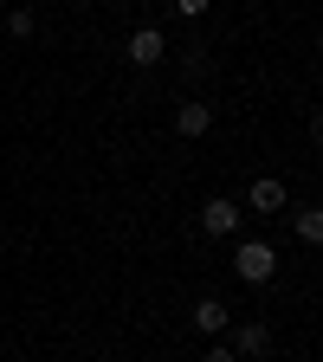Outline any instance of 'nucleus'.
Wrapping results in <instances>:
<instances>
[{
    "label": "nucleus",
    "mask_w": 323,
    "mask_h": 362,
    "mask_svg": "<svg viewBox=\"0 0 323 362\" xmlns=\"http://www.w3.org/2000/svg\"><path fill=\"white\" fill-rule=\"evenodd\" d=\"M233 272L246 285H265L271 272H278V246H265V240H240V252H233Z\"/></svg>",
    "instance_id": "f257e3e1"
},
{
    "label": "nucleus",
    "mask_w": 323,
    "mask_h": 362,
    "mask_svg": "<svg viewBox=\"0 0 323 362\" xmlns=\"http://www.w3.org/2000/svg\"><path fill=\"white\" fill-rule=\"evenodd\" d=\"M233 356H271V324H259V317H246V324H233Z\"/></svg>",
    "instance_id": "f03ea898"
},
{
    "label": "nucleus",
    "mask_w": 323,
    "mask_h": 362,
    "mask_svg": "<svg viewBox=\"0 0 323 362\" xmlns=\"http://www.w3.org/2000/svg\"><path fill=\"white\" fill-rule=\"evenodd\" d=\"M201 233H213V240L240 233V201H207L201 207Z\"/></svg>",
    "instance_id": "7ed1b4c3"
},
{
    "label": "nucleus",
    "mask_w": 323,
    "mask_h": 362,
    "mask_svg": "<svg viewBox=\"0 0 323 362\" xmlns=\"http://www.w3.org/2000/svg\"><path fill=\"white\" fill-rule=\"evenodd\" d=\"M162 52H168L162 26H136V33H129V59H136V65H162Z\"/></svg>",
    "instance_id": "20e7f679"
},
{
    "label": "nucleus",
    "mask_w": 323,
    "mask_h": 362,
    "mask_svg": "<svg viewBox=\"0 0 323 362\" xmlns=\"http://www.w3.org/2000/svg\"><path fill=\"white\" fill-rule=\"evenodd\" d=\"M246 207H252V214H285V207H291V194H285V181H271V175H265V181H252Z\"/></svg>",
    "instance_id": "39448f33"
},
{
    "label": "nucleus",
    "mask_w": 323,
    "mask_h": 362,
    "mask_svg": "<svg viewBox=\"0 0 323 362\" xmlns=\"http://www.w3.org/2000/svg\"><path fill=\"white\" fill-rule=\"evenodd\" d=\"M226 324H233V317H226L220 298H201V304H194V330H201V337H220Z\"/></svg>",
    "instance_id": "423d86ee"
},
{
    "label": "nucleus",
    "mask_w": 323,
    "mask_h": 362,
    "mask_svg": "<svg viewBox=\"0 0 323 362\" xmlns=\"http://www.w3.org/2000/svg\"><path fill=\"white\" fill-rule=\"evenodd\" d=\"M175 129H181V136H207V129H213V110L188 98V104H181V110H175Z\"/></svg>",
    "instance_id": "0eeeda50"
},
{
    "label": "nucleus",
    "mask_w": 323,
    "mask_h": 362,
    "mask_svg": "<svg viewBox=\"0 0 323 362\" xmlns=\"http://www.w3.org/2000/svg\"><path fill=\"white\" fill-rule=\"evenodd\" d=\"M298 240L323 246V207H298Z\"/></svg>",
    "instance_id": "6e6552de"
},
{
    "label": "nucleus",
    "mask_w": 323,
    "mask_h": 362,
    "mask_svg": "<svg viewBox=\"0 0 323 362\" xmlns=\"http://www.w3.org/2000/svg\"><path fill=\"white\" fill-rule=\"evenodd\" d=\"M7 33H13V39H33V13L13 7V13H7Z\"/></svg>",
    "instance_id": "1a4fd4ad"
},
{
    "label": "nucleus",
    "mask_w": 323,
    "mask_h": 362,
    "mask_svg": "<svg viewBox=\"0 0 323 362\" xmlns=\"http://www.w3.org/2000/svg\"><path fill=\"white\" fill-rule=\"evenodd\" d=\"M207 7H213V0H175V13H181V20H201Z\"/></svg>",
    "instance_id": "9d476101"
},
{
    "label": "nucleus",
    "mask_w": 323,
    "mask_h": 362,
    "mask_svg": "<svg viewBox=\"0 0 323 362\" xmlns=\"http://www.w3.org/2000/svg\"><path fill=\"white\" fill-rule=\"evenodd\" d=\"M201 362H240V356H233V349H226V343H213V349H207Z\"/></svg>",
    "instance_id": "9b49d317"
},
{
    "label": "nucleus",
    "mask_w": 323,
    "mask_h": 362,
    "mask_svg": "<svg viewBox=\"0 0 323 362\" xmlns=\"http://www.w3.org/2000/svg\"><path fill=\"white\" fill-rule=\"evenodd\" d=\"M310 136H317V149H323V117H317V123H310Z\"/></svg>",
    "instance_id": "f8f14e48"
}]
</instances>
